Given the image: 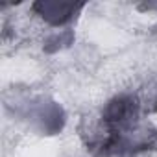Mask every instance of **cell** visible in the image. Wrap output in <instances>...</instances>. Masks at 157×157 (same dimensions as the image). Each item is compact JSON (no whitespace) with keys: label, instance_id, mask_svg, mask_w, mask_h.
Returning <instances> with one entry per match:
<instances>
[{"label":"cell","instance_id":"1","mask_svg":"<svg viewBox=\"0 0 157 157\" xmlns=\"http://www.w3.org/2000/svg\"><path fill=\"white\" fill-rule=\"evenodd\" d=\"M37 10H41V15L48 19L52 24H63L70 19L72 11L76 10L74 4H59V2H41L35 4Z\"/></svg>","mask_w":157,"mask_h":157}]
</instances>
